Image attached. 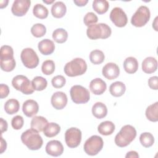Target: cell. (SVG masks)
Masks as SVG:
<instances>
[{
  "instance_id": "cell-1",
  "label": "cell",
  "mask_w": 158,
  "mask_h": 158,
  "mask_svg": "<svg viewBox=\"0 0 158 158\" xmlns=\"http://www.w3.org/2000/svg\"><path fill=\"white\" fill-rule=\"evenodd\" d=\"M136 131L135 127L130 125H126L122 127L120 131L115 137V143L120 148L127 146L136 138Z\"/></svg>"
},
{
  "instance_id": "cell-2",
  "label": "cell",
  "mask_w": 158,
  "mask_h": 158,
  "mask_svg": "<svg viewBox=\"0 0 158 158\" xmlns=\"http://www.w3.org/2000/svg\"><path fill=\"white\" fill-rule=\"evenodd\" d=\"M21 140L23 144L32 151L40 149L43 143L42 137L38 132L31 128L26 130L22 134Z\"/></svg>"
},
{
  "instance_id": "cell-3",
  "label": "cell",
  "mask_w": 158,
  "mask_h": 158,
  "mask_svg": "<svg viewBox=\"0 0 158 158\" xmlns=\"http://www.w3.org/2000/svg\"><path fill=\"white\" fill-rule=\"evenodd\" d=\"M87 70V64L81 58H75L67 62L64 66L65 73L70 77H77L84 74Z\"/></svg>"
},
{
  "instance_id": "cell-4",
  "label": "cell",
  "mask_w": 158,
  "mask_h": 158,
  "mask_svg": "<svg viewBox=\"0 0 158 158\" xmlns=\"http://www.w3.org/2000/svg\"><path fill=\"white\" fill-rule=\"evenodd\" d=\"M111 33L110 27L104 23L91 25L86 30L87 36L91 40L106 39L110 36Z\"/></svg>"
},
{
  "instance_id": "cell-5",
  "label": "cell",
  "mask_w": 158,
  "mask_h": 158,
  "mask_svg": "<svg viewBox=\"0 0 158 158\" xmlns=\"http://www.w3.org/2000/svg\"><path fill=\"white\" fill-rule=\"evenodd\" d=\"M104 142L102 138L98 135L89 137L84 144V151L89 156L98 154L102 149Z\"/></svg>"
},
{
  "instance_id": "cell-6",
  "label": "cell",
  "mask_w": 158,
  "mask_h": 158,
  "mask_svg": "<svg viewBox=\"0 0 158 158\" xmlns=\"http://www.w3.org/2000/svg\"><path fill=\"white\" fill-rule=\"evenodd\" d=\"M12 85L15 89L21 91L24 94H31L35 91L31 81L22 75L14 77L12 80Z\"/></svg>"
},
{
  "instance_id": "cell-7",
  "label": "cell",
  "mask_w": 158,
  "mask_h": 158,
  "mask_svg": "<svg viewBox=\"0 0 158 158\" xmlns=\"http://www.w3.org/2000/svg\"><path fill=\"white\" fill-rule=\"evenodd\" d=\"M150 17L151 13L149 8L145 6H141L133 15L131 23L136 27H141L148 23Z\"/></svg>"
},
{
  "instance_id": "cell-8",
  "label": "cell",
  "mask_w": 158,
  "mask_h": 158,
  "mask_svg": "<svg viewBox=\"0 0 158 158\" xmlns=\"http://www.w3.org/2000/svg\"><path fill=\"white\" fill-rule=\"evenodd\" d=\"M70 94L72 101L75 104H85L90 99L89 91L81 85L73 86L70 89Z\"/></svg>"
},
{
  "instance_id": "cell-9",
  "label": "cell",
  "mask_w": 158,
  "mask_h": 158,
  "mask_svg": "<svg viewBox=\"0 0 158 158\" xmlns=\"http://www.w3.org/2000/svg\"><path fill=\"white\" fill-rule=\"evenodd\" d=\"M23 64L28 69H34L39 64V58L36 52L30 48L23 49L20 54Z\"/></svg>"
},
{
  "instance_id": "cell-10",
  "label": "cell",
  "mask_w": 158,
  "mask_h": 158,
  "mask_svg": "<svg viewBox=\"0 0 158 158\" xmlns=\"http://www.w3.org/2000/svg\"><path fill=\"white\" fill-rule=\"evenodd\" d=\"M65 141L68 147L75 148L79 146L81 141V131L75 127L67 129L65 133Z\"/></svg>"
},
{
  "instance_id": "cell-11",
  "label": "cell",
  "mask_w": 158,
  "mask_h": 158,
  "mask_svg": "<svg viewBox=\"0 0 158 158\" xmlns=\"http://www.w3.org/2000/svg\"><path fill=\"white\" fill-rule=\"evenodd\" d=\"M110 19L112 22L118 27H125L128 22L127 14L122 8L118 7L112 9L110 13Z\"/></svg>"
},
{
  "instance_id": "cell-12",
  "label": "cell",
  "mask_w": 158,
  "mask_h": 158,
  "mask_svg": "<svg viewBox=\"0 0 158 158\" xmlns=\"http://www.w3.org/2000/svg\"><path fill=\"white\" fill-rule=\"evenodd\" d=\"M31 4L29 0H15L12 6V14L17 17H22L28 12Z\"/></svg>"
},
{
  "instance_id": "cell-13",
  "label": "cell",
  "mask_w": 158,
  "mask_h": 158,
  "mask_svg": "<svg viewBox=\"0 0 158 158\" xmlns=\"http://www.w3.org/2000/svg\"><path fill=\"white\" fill-rule=\"evenodd\" d=\"M67 95L62 91H57L54 93L51 99L52 106L57 110L64 109L67 104Z\"/></svg>"
},
{
  "instance_id": "cell-14",
  "label": "cell",
  "mask_w": 158,
  "mask_h": 158,
  "mask_svg": "<svg viewBox=\"0 0 158 158\" xmlns=\"http://www.w3.org/2000/svg\"><path fill=\"white\" fill-rule=\"evenodd\" d=\"M102 75L107 79L112 80L117 78L120 73L118 66L113 62L106 64L102 70Z\"/></svg>"
},
{
  "instance_id": "cell-15",
  "label": "cell",
  "mask_w": 158,
  "mask_h": 158,
  "mask_svg": "<svg viewBox=\"0 0 158 158\" xmlns=\"http://www.w3.org/2000/svg\"><path fill=\"white\" fill-rule=\"evenodd\" d=\"M46 152L48 155L57 157L62 154L64 146L59 141L51 140L49 141L46 146Z\"/></svg>"
},
{
  "instance_id": "cell-16",
  "label": "cell",
  "mask_w": 158,
  "mask_h": 158,
  "mask_svg": "<svg viewBox=\"0 0 158 158\" xmlns=\"http://www.w3.org/2000/svg\"><path fill=\"white\" fill-rule=\"evenodd\" d=\"M39 110V106L36 101L33 99L25 101L22 106L23 114L28 117H31L35 115Z\"/></svg>"
},
{
  "instance_id": "cell-17",
  "label": "cell",
  "mask_w": 158,
  "mask_h": 158,
  "mask_svg": "<svg viewBox=\"0 0 158 158\" xmlns=\"http://www.w3.org/2000/svg\"><path fill=\"white\" fill-rule=\"evenodd\" d=\"M107 88L106 82L101 78H96L91 81L89 83V89L95 95H101L103 94Z\"/></svg>"
},
{
  "instance_id": "cell-18",
  "label": "cell",
  "mask_w": 158,
  "mask_h": 158,
  "mask_svg": "<svg viewBox=\"0 0 158 158\" xmlns=\"http://www.w3.org/2000/svg\"><path fill=\"white\" fill-rule=\"evenodd\" d=\"M157 69V61L153 57L145 58L142 62V70L146 73H152L156 71Z\"/></svg>"
},
{
  "instance_id": "cell-19",
  "label": "cell",
  "mask_w": 158,
  "mask_h": 158,
  "mask_svg": "<svg viewBox=\"0 0 158 158\" xmlns=\"http://www.w3.org/2000/svg\"><path fill=\"white\" fill-rule=\"evenodd\" d=\"M40 52L43 55L51 54L55 49V44L54 42L49 39H44L41 40L38 46Z\"/></svg>"
},
{
  "instance_id": "cell-20",
  "label": "cell",
  "mask_w": 158,
  "mask_h": 158,
  "mask_svg": "<svg viewBox=\"0 0 158 158\" xmlns=\"http://www.w3.org/2000/svg\"><path fill=\"white\" fill-rule=\"evenodd\" d=\"M48 123L46 118L43 116H35L31 120V128L39 132L43 131L44 127Z\"/></svg>"
},
{
  "instance_id": "cell-21",
  "label": "cell",
  "mask_w": 158,
  "mask_h": 158,
  "mask_svg": "<svg viewBox=\"0 0 158 158\" xmlns=\"http://www.w3.org/2000/svg\"><path fill=\"white\" fill-rule=\"evenodd\" d=\"M67 11L65 4L62 1L56 2L52 4L51 7V14L55 18L63 17Z\"/></svg>"
},
{
  "instance_id": "cell-22",
  "label": "cell",
  "mask_w": 158,
  "mask_h": 158,
  "mask_svg": "<svg viewBox=\"0 0 158 158\" xmlns=\"http://www.w3.org/2000/svg\"><path fill=\"white\" fill-rule=\"evenodd\" d=\"M123 68L125 72L129 74L135 73L138 69L137 59L133 57H128L123 62Z\"/></svg>"
},
{
  "instance_id": "cell-23",
  "label": "cell",
  "mask_w": 158,
  "mask_h": 158,
  "mask_svg": "<svg viewBox=\"0 0 158 158\" xmlns=\"http://www.w3.org/2000/svg\"><path fill=\"white\" fill-rule=\"evenodd\" d=\"M92 114L97 118H102L107 114L106 106L101 102H96L92 107Z\"/></svg>"
},
{
  "instance_id": "cell-24",
  "label": "cell",
  "mask_w": 158,
  "mask_h": 158,
  "mask_svg": "<svg viewBox=\"0 0 158 158\" xmlns=\"http://www.w3.org/2000/svg\"><path fill=\"white\" fill-rule=\"evenodd\" d=\"M126 86L122 81H115L112 83L109 87V91L112 96L114 97H120L125 92Z\"/></svg>"
},
{
  "instance_id": "cell-25",
  "label": "cell",
  "mask_w": 158,
  "mask_h": 158,
  "mask_svg": "<svg viewBox=\"0 0 158 158\" xmlns=\"http://www.w3.org/2000/svg\"><path fill=\"white\" fill-rule=\"evenodd\" d=\"M115 130V125L110 121H104L101 122L98 127V132L105 136L110 135Z\"/></svg>"
},
{
  "instance_id": "cell-26",
  "label": "cell",
  "mask_w": 158,
  "mask_h": 158,
  "mask_svg": "<svg viewBox=\"0 0 158 158\" xmlns=\"http://www.w3.org/2000/svg\"><path fill=\"white\" fill-rule=\"evenodd\" d=\"M60 131V127L57 123L51 122L48 123L44 127L43 130V133L48 138H52L58 135Z\"/></svg>"
},
{
  "instance_id": "cell-27",
  "label": "cell",
  "mask_w": 158,
  "mask_h": 158,
  "mask_svg": "<svg viewBox=\"0 0 158 158\" xmlns=\"http://www.w3.org/2000/svg\"><path fill=\"white\" fill-rule=\"evenodd\" d=\"M19 109L20 104L15 99H10L7 100L4 104L5 112L9 115H12L17 113Z\"/></svg>"
},
{
  "instance_id": "cell-28",
  "label": "cell",
  "mask_w": 158,
  "mask_h": 158,
  "mask_svg": "<svg viewBox=\"0 0 158 158\" xmlns=\"http://www.w3.org/2000/svg\"><path fill=\"white\" fill-rule=\"evenodd\" d=\"M146 116L151 122L158 121V102L149 106L146 110Z\"/></svg>"
},
{
  "instance_id": "cell-29",
  "label": "cell",
  "mask_w": 158,
  "mask_h": 158,
  "mask_svg": "<svg viewBox=\"0 0 158 158\" xmlns=\"http://www.w3.org/2000/svg\"><path fill=\"white\" fill-rule=\"evenodd\" d=\"M93 8L98 14H103L108 10L109 4L106 0H94L93 2Z\"/></svg>"
},
{
  "instance_id": "cell-30",
  "label": "cell",
  "mask_w": 158,
  "mask_h": 158,
  "mask_svg": "<svg viewBox=\"0 0 158 158\" xmlns=\"http://www.w3.org/2000/svg\"><path fill=\"white\" fill-rule=\"evenodd\" d=\"M67 38L68 33L64 28H57L52 33V38L57 43H64L67 41Z\"/></svg>"
},
{
  "instance_id": "cell-31",
  "label": "cell",
  "mask_w": 158,
  "mask_h": 158,
  "mask_svg": "<svg viewBox=\"0 0 158 158\" xmlns=\"http://www.w3.org/2000/svg\"><path fill=\"white\" fill-rule=\"evenodd\" d=\"M33 14L38 19H44L48 15V10L41 4H36L33 7Z\"/></svg>"
},
{
  "instance_id": "cell-32",
  "label": "cell",
  "mask_w": 158,
  "mask_h": 158,
  "mask_svg": "<svg viewBox=\"0 0 158 158\" xmlns=\"http://www.w3.org/2000/svg\"><path fill=\"white\" fill-rule=\"evenodd\" d=\"M105 56L102 51L95 49L89 54V60L91 63L95 65L100 64L104 60Z\"/></svg>"
},
{
  "instance_id": "cell-33",
  "label": "cell",
  "mask_w": 158,
  "mask_h": 158,
  "mask_svg": "<svg viewBox=\"0 0 158 158\" xmlns=\"http://www.w3.org/2000/svg\"><path fill=\"white\" fill-rule=\"evenodd\" d=\"M31 83L34 89L36 91H43L48 85L47 80L41 76L35 77L31 81Z\"/></svg>"
},
{
  "instance_id": "cell-34",
  "label": "cell",
  "mask_w": 158,
  "mask_h": 158,
  "mask_svg": "<svg viewBox=\"0 0 158 158\" xmlns=\"http://www.w3.org/2000/svg\"><path fill=\"white\" fill-rule=\"evenodd\" d=\"M139 141L144 148H149L152 146L154 143V138L153 135L149 132H144L141 134L139 136Z\"/></svg>"
},
{
  "instance_id": "cell-35",
  "label": "cell",
  "mask_w": 158,
  "mask_h": 158,
  "mask_svg": "<svg viewBox=\"0 0 158 158\" xmlns=\"http://www.w3.org/2000/svg\"><path fill=\"white\" fill-rule=\"evenodd\" d=\"M31 33L36 38L42 37L46 33V27L42 23H36L31 28Z\"/></svg>"
},
{
  "instance_id": "cell-36",
  "label": "cell",
  "mask_w": 158,
  "mask_h": 158,
  "mask_svg": "<svg viewBox=\"0 0 158 158\" xmlns=\"http://www.w3.org/2000/svg\"><path fill=\"white\" fill-rule=\"evenodd\" d=\"M12 58H14L12 48L8 45H4L1 46L0 51L1 60H7Z\"/></svg>"
},
{
  "instance_id": "cell-37",
  "label": "cell",
  "mask_w": 158,
  "mask_h": 158,
  "mask_svg": "<svg viewBox=\"0 0 158 158\" xmlns=\"http://www.w3.org/2000/svg\"><path fill=\"white\" fill-rule=\"evenodd\" d=\"M42 72L46 75H51L55 70V64L52 60L44 61L41 65Z\"/></svg>"
},
{
  "instance_id": "cell-38",
  "label": "cell",
  "mask_w": 158,
  "mask_h": 158,
  "mask_svg": "<svg viewBox=\"0 0 158 158\" xmlns=\"http://www.w3.org/2000/svg\"><path fill=\"white\" fill-rule=\"evenodd\" d=\"M15 60L14 58L7 59V60H1L0 65L1 69L5 72H9L12 71L15 67Z\"/></svg>"
},
{
  "instance_id": "cell-39",
  "label": "cell",
  "mask_w": 158,
  "mask_h": 158,
  "mask_svg": "<svg viewBox=\"0 0 158 158\" xmlns=\"http://www.w3.org/2000/svg\"><path fill=\"white\" fill-rule=\"evenodd\" d=\"M98 20L97 15L92 12H88L84 17L83 22L85 25L87 27H89L91 25L95 24Z\"/></svg>"
},
{
  "instance_id": "cell-40",
  "label": "cell",
  "mask_w": 158,
  "mask_h": 158,
  "mask_svg": "<svg viewBox=\"0 0 158 158\" xmlns=\"http://www.w3.org/2000/svg\"><path fill=\"white\" fill-rule=\"evenodd\" d=\"M66 83V80L62 75H57L52 78L51 80V83L53 87L55 88H62Z\"/></svg>"
},
{
  "instance_id": "cell-41",
  "label": "cell",
  "mask_w": 158,
  "mask_h": 158,
  "mask_svg": "<svg viewBox=\"0 0 158 158\" xmlns=\"http://www.w3.org/2000/svg\"><path fill=\"white\" fill-rule=\"evenodd\" d=\"M23 118L21 115H16L14 117L11 121L12 127L15 130L21 129L23 125Z\"/></svg>"
},
{
  "instance_id": "cell-42",
  "label": "cell",
  "mask_w": 158,
  "mask_h": 158,
  "mask_svg": "<svg viewBox=\"0 0 158 158\" xmlns=\"http://www.w3.org/2000/svg\"><path fill=\"white\" fill-rule=\"evenodd\" d=\"M148 85L152 89H158V77L157 76L151 77L148 80Z\"/></svg>"
},
{
  "instance_id": "cell-43",
  "label": "cell",
  "mask_w": 158,
  "mask_h": 158,
  "mask_svg": "<svg viewBox=\"0 0 158 158\" xmlns=\"http://www.w3.org/2000/svg\"><path fill=\"white\" fill-rule=\"evenodd\" d=\"M9 94V88L5 84L0 85V97L1 99L6 98Z\"/></svg>"
},
{
  "instance_id": "cell-44",
  "label": "cell",
  "mask_w": 158,
  "mask_h": 158,
  "mask_svg": "<svg viewBox=\"0 0 158 158\" xmlns=\"http://www.w3.org/2000/svg\"><path fill=\"white\" fill-rule=\"evenodd\" d=\"M0 126H1V134L6 131L7 130V122L6 120H4L2 118H0Z\"/></svg>"
},
{
  "instance_id": "cell-45",
  "label": "cell",
  "mask_w": 158,
  "mask_h": 158,
  "mask_svg": "<svg viewBox=\"0 0 158 158\" xmlns=\"http://www.w3.org/2000/svg\"><path fill=\"white\" fill-rule=\"evenodd\" d=\"M7 148V143L6 141L3 139V138L1 136V153L2 154L6 149Z\"/></svg>"
},
{
  "instance_id": "cell-46",
  "label": "cell",
  "mask_w": 158,
  "mask_h": 158,
  "mask_svg": "<svg viewBox=\"0 0 158 158\" xmlns=\"http://www.w3.org/2000/svg\"><path fill=\"white\" fill-rule=\"evenodd\" d=\"M125 157L126 158H128V157H131V158L136 157V158H138V157H139V155H138V154L136 151H129V152H128L127 153V154L125 156Z\"/></svg>"
},
{
  "instance_id": "cell-47",
  "label": "cell",
  "mask_w": 158,
  "mask_h": 158,
  "mask_svg": "<svg viewBox=\"0 0 158 158\" xmlns=\"http://www.w3.org/2000/svg\"><path fill=\"white\" fill-rule=\"evenodd\" d=\"M88 0H78V1H73V2L77 6L80 7L85 6L88 3Z\"/></svg>"
},
{
  "instance_id": "cell-48",
  "label": "cell",
  "mask_w": 158,
  "mask_h": 158,
  "mask_svg": "<svg viewBox=\"0 0 158 158\" xmlns=\"http://www.w3.org/2000/svg\"><path fill=\"white\" fill-rule=\"evenodd\" d=\"M8 2H9V1H7V0H6V1H1V5H0L1 9L6 7L7 6Z\"/></svg>"
},
{
  "instance_id": "cell-49",
  "label": "cell",
  "mask_w": 158,
  "mask_h": 158,
  "mask_svg": "<svg viewBox=\"0 0 158 158\" xmlns=\"http://www.w3.org/2000/svg\"><path fill=\"white\" fill-rule=\"evenodd\" d=\"M157 17H156L154 22L152 23V27H154V28L155 29L156 31H157V29L156 27V26H157Z\"/></svg>"
},
{
  "instance_id": "cell-50",
  "label": "cell",
  "mask_w": 158,
  "mask_h": 158,
  "mask_svg": "<svg viewBox=\"0 0 158 158\" xmlns=\"http://www.w3.org/2000/svg\"><path fill=\"white\" fill-rule=\"evenodd\" d=\"M43 2L44 3H46V4H51V3H52L53 2H54V1H45V0H43Z\"/></svg>"
}]
</instances>
